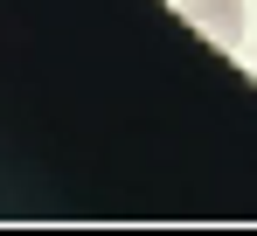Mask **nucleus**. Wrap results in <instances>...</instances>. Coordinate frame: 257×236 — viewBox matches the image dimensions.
Returning a JSON list of instances; mask_svg holds the SVG:
<instances>
[{
    "label": "nucleus",
    "mask_w": 257,
    "mask_h": 236,
    "mask_svg": "<svg viewBox=\"0 0 257 236\" xmlns=\"http://www.w3.org/2000/svg\"><path fill=\"white\" fill-rule=\"evenodd\" d=\"M181 7V21L195 28V35H209L222 56H236L243 42H250V14H243V0H174Z\"/></svg>",
    "instance_id": "obj_1"
}]
</instances>
